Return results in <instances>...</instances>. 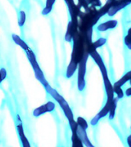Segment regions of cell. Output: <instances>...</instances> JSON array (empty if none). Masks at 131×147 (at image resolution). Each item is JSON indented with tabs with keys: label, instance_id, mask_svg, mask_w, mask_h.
Here are the masks:
<instances>
[{
	"label": "cell",
	"instance_id": "obj_1",
	"mask_svg": "<svg viewBox=\"0 0 131 147\" xmlns=\"http://www.w3.org/2000/svg\"><path fill=\"white\" fill-rule=\"evenodd\" d=\"M45 88L46 91L48 92V94H50L51 96H52L53 98L55 99L57 103H59L60 107L61 108V110H63V112H64V115H65V117H66V118L68 119V120L69 123H73L74 121H75V119L74 118L73 112H72V110H71V107H70V106H69V104L68 103V102L65 100V99H64V97L56 90L51 87L50 84L48 85V86H47L46 87H45Z\"/></svg>",
	"mask_w": 131,
	"mask_h": 147
},
{
	"label": "cell",
	"instance_id": "obj_2",
	"mask_svg": "<svg viewBox=\"0 0 131 147\" xmlns=\"http://www.w3.org/2000/svg\"><path fill=\"white\" fill-rule=\"evenodd\" d=\"M25 52H26L28 59L29 61L30 64H31L32 68H33V71L34 72V75H35V78H37V80H38L39 82L43 85L44 87H46L47 86H48L49 84L46 80L45 78V75H44L43 74V71H41V67L39 66V64H38L36 56L34 55V53L30 48L28 49L27 51H25Z\"/></svg>",
	"mask_w": 131,
	"mask_h": 147
},
{
	"label": "cell",
	"instance_id": "obj_3",
	"mask_svg": "<svg viewBox=\"0 0 131 147\" xmlns=\"http://www.w3.org/2000/svg\"><path fill=\"white\" fill-rule=\"evenodd\" d=\"M88 53L84 54L78 63V89L79 91H83L86 86L85 76L87 71V61L88 58Z\"/></svg>",
	"mask_w": 131,
	"mask_h": 147
},
{
	"label": "cell",
	"instance_id": "obj_4",
	"mask_svg": "<svg viewBox=\"0 0 131 147\" xmlns=\"http://www.w3.org/2000/svg\"><path fill=\"white\" fill-rule=\"evenodd\" d=\"M87 53H88L89 56H90L93 58L94 62L96 63L97 65L100 68L101 74H102V77L107 76V67L105 66V64H104L100 54L97 51V49H89V50H87Z\"/></svg>",
	"mask_w": 131,
	"mask_h": 147
},
{
	"label": "cell",
	"instance_id": "obj_5",
	"mask_svg": "<svg viewBox=\"0 0 131 147\" xmlns=\"http://www.w3.org/2000/svg\"><path fill=\"white\" fill-rule=\"evenodd\" d=\"M130 2L131 0H114L111 2L110 9L107 11V15L110 17L115 16L118 11L130 4Z\"/></svg>",
	"mask_w": 131,
	"mask_h": 147
},
{
	"label": "cell",
	"instance_id": "obj_6",
	"mask_svg": "<svg viewBox=\"0 0 131 147\" xmlns=\"http://www.w3.org/2000/svg\"><path fill=\"white\" fill-rule=\"evenodd\" d=\"M55 109V104L52 101H48L45 104L40 106L36 109H34L33 111V116L35 117H40L41 115L46 113L52 112Z\"/></svg>",
	"mask_w": 131,
	"mask_h": 147
},
{
	"label": "cell",
	"instance_id": "obj_7",
	"mask_svg": "<svg viewBox=\"0 0 131 147\" xmlns=\"http://www.w3.org/2000/svg\"><path fill=\"white\" fill-rule=\"evenodd\" d=\"M76 134L78 135L80 141L82 142L83 145H84L87 147H94V145L90 142L89 138H88L86 129H83L82 127H80L78 125V127H77V129H76Z\"/></svg>",
	"mask_w": 131,
	"mask_h": 147
},
{
	"label": "cell",
	"instance_id": "obj_8",
	"mask_svg": "<svg viewBox=\"0 0 131 147\" xmlns=\"http://www.w3.org/2000/svg\"><path fill=\"white\" fill-rule=\"evenodd\" d=\"M66 2L67 5L68 7L69 11L71 14L72 22L74 23H77V18H78V14L80 12V8L74 3V0H64Z\"/></svg>",
	"mask_w": 131,
	"mask_h": 147
},
{
	"label": "cell",
	"instance_id": "obj_9",
	"mask_svg": "<svg viewBox=\"0 0 131 147\" xmlns=\"http://www.w3.org/2000/svg\"><path fill=\"white\" fill-rule=\"evenodd\" d=\"M17 118H18V123H17V130H18V136H19V138H20L21 142H22V144L23 146L25 147H29L30 144L28 140L27 137L25 136V132H24V129H23L22 123V120H20L19 119V117L17 116Z\"/></svg>",
	"mask_w": 131,
	"mask_h": 147
},
{
	"label": "cell",
	"instance_id": "obj_10",
	"mask_svg": "<svg viewBox=\"0 0 131 147\" xmlns=\"http://www.w3.org/2000/svg\"><path fill=\"white\" fill-rule=\"evenodd\" d=\"M103 84H104V87H105L106 94L107 96V100H112L113 97H114V92H113V87L112 84L109 80V78L107 76L103 77Z\"/></svg>",
	"mask_w": 131,
	"mask_h": 147
},
{
	"label": "cell",
	"instance_id": "obj_11",
	"mask_svg": "<svg viewBox=\"0 0 131 147\" xmlns=\"http://www.w3.org/2000/svg\"><path fill=\"white\" fill-rule=\"evenodd\" d=\"M76 24L73 22H69L68 28H67L66 34L64 35V40L67 42H71L73 40L74 37L76 34Z\"/></svg>",
	"mask_w": 131,
	"mask_h": 147
},
{
	"label": "cell",
	"instance_id": "obj_12",
	"mask_svg": "<svg viewBox=\"0 0 131 147\" xmlns=\"http://www.w3.org/2000/svg\"><path fill=\"white\" fill-rule=\"evenodd\" d=\"M117 24H118V22L117 20H109L105 22L101 23L100 25L97 27V29L98 30L99 32H106L107 30L110 29H113L117 27Z\"/></svg>",
	"mask_w": 131,
	"mask_h": 147
},
{
	"label": "cell",
	"instance_id": "obj_13",
	"mask_svg": "<svg viewBox=\"0 0 131 147\" xmlns=\"http://www.w3.org/2000/svg\"><path fill=\"white\" fill-rule=\"evenodd\" d=\"M78 66V63L75 61L71 59L70 63H69L68 66L67 67L66 71V78H71L72 76L74 74L75 71H77Z\"/></svg>",
	"mask_w": 131,
	"mask_h": 147
},
{
	"label": "cell",
	"instance_id": "obj_14",
	"mask_svg": "<svg viewBox=\"0 0 131 147\" xmlns=\"http://www.w3.org/2000/svg\"><path fill=\"white\" fill-rule=\"evenodd\" d=\"M112 100H107V103H105V105L103 106V108L101 110V111L96 115V117H97L99 119H102V118H103V117H105L108 114V113L110 111V105H111V102H112Z\"/></svg>",
	"mask_w": 131,
	"mask_h": 147
},
{
	"label": "cell",
	"instance_id": "obj_15",
	"mask_svg": "<svg viewBox=\"0 0 131 147\" xmlns=\"http://www.w3.org/2000/svg\"><path fill=\"white\" fill-rule=\"evenodd\" d=\"M11 38H12V40H13L14 42H15L17 45L21 47L24 51H27L28 49H29V47H28V45H27V43H25V41H23L22 39L18 36V34H11Z\"/></svg>",
	"mask_w": 131,
	"mask_h": 147
},
{
	"label": "cell",
	"instance_id": "obj_16",
	"mask_svg": "<svg viewBox=\"0 0 131 147\" xmlns=\"http://www.w3.org/2000/svg\"><path fill=\"white\" fill-rule=\"evenodd\" d=\"M119 99L117 97H113L112 102H111V105H110V111L108 113V116H109V119H113L115 117L116 114V109L117 107V102H118Z\"/></svg>",
	"mask_w": 131,
	"mask_h": 147
},
{
	"label": "cell",
	"instance_id": "obj_17",
	"mask_svg": "<svg viewBox=\"0 0 131 147\" xmlns=\"http://www.w3.org/2000/svg\"><path fill=\"white\" fill-rule=\"evenodd\" d=\"M131 78V72L130 71H129L126 74H125V75H124L120 79L116 81V82L113 84V86H118V87H122V86H124L126 82H128L129 80H130Z\"/></svg>",
	"mask_w": 131,
	"mask_h": 147
},
{
	"label": "cell",
	"instance_id": "obj_18",
	"mask_svg": "<svg viewBox=\"0 0 131 147\" xmlns=\"http://www.w3.org/2000/svg\"><path fill=\"white\" fill-rule=\"evenodd\" d=\"M55 1H56V0H46L45 7L44 8L42 11H41V14H42L43 16H47V15H48V14L51 11L53 5L55 4Z\"/></svg>",
	"mask_w": 131,
	"mask_h": 147
},
{
	"label": "cell",
	"instance_id": "obj_19",
	"mask_svg": "<svg viewBox=\"0 0 131 147\" xmlns=\"http://www.w3.org/2000/svg\"><path fill=\"white\" fill-rule=\"evenodd\" d=\"M106 42H107V39L104 38H101L97 39V41H95L94 42L90 44L88 50L89 49H97V48H101V47H102V46L105 45Z\"/></svg>",
	"mask_w": 131,
	"mask_h": 147
},
{
	"label": "cell",
	"instance_id": "obj_20",
	"mask_svg": "<svg viewBox=\"0 0 131 147\" xmlns=\"http://www.w3.org/2000/svg\"><path fill=\"white\" fill-rule=\"evenodd\" d=\"M71 141H72V146L76 147H82L83 143L78 136L76 133H72V136H71Z\"/></svg>",
	"mask_w": 131,
	"mask_h": 147
},
{
	"label": "cell",
	"instance_id": "obj_21",
	"mask_svg": "<svg viewBox=\"0 0 131 147\" xmlns=\"http://www.w3.org/2000/svg\"><path fill=\"white\" fill-rule=\"evenodd\" d=\"M76 122H77V123H78V126H80V127H82L83 129H84L87 130V129L88 128V123H87V122L86 121V119H85L84 118H83V117H78V118H77Z\"/></svg>",
	"mask_w": 131,
	"mask_h": 147
},
{
	"label": "cell",
	"instance_id": "obj_22",
	"mask_svg": "<svg viewBox=\"0 0 131 147\" xmlns=\"http://www.w3.org/2000/svg\"><path fill=\"white\" fill-rule=\"evenodd\" d=\"M26 20V15L24 11H19V15H18V25L20 27H22Z\"/></svg>",
	"mask_w": 131,
	"mask_h": 147
},
{
	"label": "cell",
	"instance_id": "obj_23",
	"mask_svg": "<svg viewBox=\"0 0 131 147\" xmlns=\"http://www.w3.org/2000/svg\"><path fill=\"white\" fill-rule=\"evenodd\" d=\"M113 92L117 95V97L118 99H122L124 96V93L122 90V87H118V86H113Z\"/></svg>",
	"mask_w": 131,
	"mask_h": 147
},
{
	"label": "cell",
	"instance_id": "obj_24",
	"mask_svg": "<svg viewBox=\"0 0 131 147\" xmlns=\"http://www.w3.org/2000/svg\"><path fill=\"white\" fill-rule=\"evenodd\" d=\"M130 28L128 30V33L126 34V36L124 37V43L126 45V46L127 48L130 50L131 49V40L130 37Z\"/></svg>",
	"mask_w": 131,
	"mask_h": 147
},
{
	"label": "cell",
	"instance_id": "obj_25",
	"mask_svg": "<svg viewBox=\"0 0 131 147\" xmlns=\"http://www.w3.org/2000/svg\"><path fill=\"white\" fill-rule=\"evenodd\" d=\"M87 5H91L92 7H101V2L100 0H86Z\"/></svg>",
	"mask_w": 131,
	"mask_h": 147
},
{
	"label": "cell",
	"instance_id": "obj_26",
	"mask_svg": "<svg viewBox=\"0 0 131 147\" xmlns=\"http://www.w3.org/2000/svg\"><path fill=\"white\" fill-rule=\"evenodd\" d=\"M7 76V71L5 70V68L2 67V68L0 69V84L3 81V80L5 79Z\"/></svg>",
	"mask_w": 131,
	"mask_h": 147
},
{
	"label": "cell",
	"instance_id": "obj_27",
	"mask_svg": "<svg viewBox=\"0 0 131 147\" xmlns=\"http://www.w3.org/2000/svg\"><path fill=\"white\" fill-rule=\"evenodd\" d=\"M78 6L79 8H87L88 6V5L86 2V0H78Z\"/></svg>",
	"mask_w": 131,
	"mask_h": 147
},
{
	"label": "cell",
	"instance_id": "obj_28",
	"mask_svg": "<svg viewBox=\"0 0 131 147\" xmlns=\"http://www.w3.org/2000/svg\"><path fill=\"white\" fill-rule=\"evenodd\" d=\"M125 94H126V96H131V88L130 87H129V88H127V89L126 90V91H125Z\"/></svg>",
	"mask_w": 131,
	"mask_h": 147
},
{
	"label": "cell",
	"instance_id": "obj_29",
	"mask_svg": "<svg viewBox=\"0 0 131 147\" xmlns=\"http://www.w3.org/2000/svg\"><path fill=\"white\" fill-rule=\"evenodd\" d=\"M127 143L130 147H131V136H129L127 137Z\"/></svg>",
	"mask_w": 131,
	"mask_h": 147
},
{
	"label": "cell",
	"instance_id": "obj_30",
	"mask_svg": "<svg viewBox=\"0 0 131 147\" xmlns=\"http://www.w3.org/2000/svg\"><path fill=\"white\" fill-rule=\"evenodd\" d=\"M113 1H114V0H107V2H113Z\"/></svg>",
	"mask_w": 131,
	"mask_h": 147
}]
</instances>
